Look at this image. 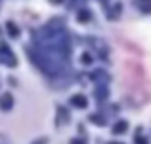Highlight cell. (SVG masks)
Listing matches in <instances>:
<instances>
[{
	"label": "cell",
	"mask_w": 151,
	"mask_h": 144,
	"mask_svg": "<svg viewBox=\"0 0 151 144\" xmlns=\"http://www.w3.org/2000/svg\"><path fill=\"white\" fill-rule=\"evenodd\" d=\"M31 60L48 75H58L69 62V35L59 23H50L35 50L29 52Z\"/></svg>",
	"instance_id": "obj_1"
},
{
	"label": "cell",
	"mask_w": 151,
	"mask_h": 144,
	"mask_svg": "<svg viewBox=\"0 0 151 144\" xmlns=\"http://www.w3.org/2000/svg\"><path fill=\"white\" fill-rule=\"evenodd\" d=\"M0 62L8 67H15L17 65V58L14 56V52L10 50L8 44H0Z\"/></svg>",
	"instance_id": "obj_2"
},
{
	"label": "cell",
	"mask_w": 151,
	"mask_h": 144,
	"mask_svg": "<svg viewBox=\"0 0 151 144\" xmlns=\"http://www.w3.org/2000/svg\"><path fill=\"white\" fill-rule=\"evenodd\" d=\"M12 108H14V96H12L10 92H4L2 96H0V110L10 111Z\"/></svg>",
	"instance_id": "obj_3"
},
{
	"label": "cell",
	"mask_w": 151,
	"mask_h": 144,
	"mask_svg": "<svg viewBox=\"0 0 151 144\" xmlns=\"http://www.w3.org/2000/svg\"><path fill=\"white\" fill-rule=\"evenodd\" d=\"M71 104H73L75 108H86L88 106V102H86V98L82 94H75L73 98H71Z\"/></svg>",
	"instance_id": "obj_4"
},
{
	"label": "cell",
	"mask_w": 151,
	"mask_h": 144,
	"mask_svg": "<svg viewBox=\"0 0 151 144\" xmlns=\"http://www.w3.org/2000/svg\"><path fill=\"white\" fill-rule=\"evenodd\" d=\"M134 2L144 14H151V0H134Z\"/></svg>",
	"instance_id": "obj_5"
},
{
	"label": "cell",
	"mask_w": 151,
	"mask_h": 144,
	"mask_svg": "<svg viewBox=\"0 0 151 144\" xmlns=\"http://www.w3.org/2000/svg\"><path fill=\"white\" fill-rule=\"evenodd\" d=\"M126 129H128V123L126 121H119V123H115L113 133L115 135H122V133H126Z\"/></svg>",
	"instance_id": "obj_6"
},
{
	"label": "cell",
	"mask_w": 151,
	"mask_h": 144,
	"mask_svg": "<svg viewBox=\"0 0 151 144\" xmlns=\"http://www.w3.org/2000/svg\"><path fill=\"white\" fill-rule=\"evenodd\" d=\"M77 17H78V21H82V23H86V21H90V12L88 10H78V14H77Z\"/></svg>",
	"instance_id": "obj_7"
},
{
	"label": "cell",
	"mask_w": 151,
	"mask_h": 144,
	"mask_svg": "<svg viewBox=\"0 0 151 144\" xmlns=\"http://www.w3.org/2000/svg\"><path fill=\"white\" fill-rule=\"evenodd\" d=\"M6 27H8V33H10V37H17V35H19V29L15 27V23L8 21V23H6Z\"/></svg>",
	"instance_id": "obj_8"
},
{
	"label": "cell",
	"mask_w": 151,
	"mask_h": 144,
	"mask_svg": "<svg viewBox=\"0 0 151 144\" xmlns=\"http://www.w3.org/2000/svg\"><path fill=\"white\" fill-rule=\"evenodd\" d=\"M90 121H94V123H98V125H103V119L100 117V115H90Z\"/></svg>",
	"instance_id": "obj_9"
},
{
	"label": "cell",
	"mask_w": 151,
	"mask_h": 144,
	"mask_svg": "<svg viewBox=\"0 0 151 144\" xmlns=\"http://www.w3.org/2000/svg\"><path fill=\"white\" fill-rule=\"evenodd\" d=\"M134 142H136V144H147V140H145L144 137H140V133L136 135V138H134Z\"/></svg>",
	"instance_id": "obj_10"
},
{
	"label": "cell",
	"mask_w": 151,
	"mask_h": 144,
	"mask_svg": "<svg viewBox=\"0 0 151 144\" xmlns=\"http://www.w3.org/2000/svg\"><path fill=\"white\" fill-rule=\"evenodd\" d=\"M98 98H100V100L105 98V89H98Z\"/></svg>",
	"instance_id": "obj_11"
},
{
	"label": "cell",
	"mask_w": 151,
	"mask_h": 144,
	"mask_svg": "<svg viewBox=\"0 0 151 144\" xmlns=\"http://www.w3.org/2000/svg\"><path fill=\"white\" fill-rule=\"evenodd\" d=\"M82 62H84V63H90V62H92V58H90V54H84V56H82Z\"/></svg>",
	"instance_id": "obj_12"
},
{
	"label": "cell",
	"mask_w": 151,
	"mask_h": 144,
	"mask_svg": "<svg viewBox=\"0 0 151 144\" xmlns=\"http://www.w3.org/2000/svg\"><path fill=\"white\" fill-rule=\"evenodd\" d=\"M50 2H52V4H61L63 0H50Z\"/></svg>",
	"instance_id": "obj_13"
},
{
	"label": "cell",
	"mask_w": 151,
	"mask_h": 144,
	"mask_svg": "<svg viewBox=\"0 0 151 144\" xmlns=\"http://www.w3.org/2000/svg\"><path fill=\"white\" fill-rule=\"evenodd\" d=\"M33 144H46V140H37V142H33Z\"/></svg>",
	"instance_id": "obj_14"
},
{
	"label": "cell",
	"mask_w": 151,
	"mask_h": 144,
	"mask_svg": "<svg viewBox=\"0 0 151 144\" xmlns=\"http://www.w3.org/2000/svg\"><path fill=\"white\" fill-rule=\"evenodd\" d=\"M73 144H84L82 140H73Z\"/></svg>",
	"instance_id": "obj_15"
},
{
	"label": "cell",
	"mask_w": 151,
	"mask_h": 144,
	"mask_svg": "<svg viewBox=\"0 0 151 144\" xmlns=\"http://www.w3.org/2000/svg\"><path fill=\"white\" fill-rule=\"evenodd\" d=\"M111 144H121V142H111Z\"/></svg>",
	"instance_id": "obj_16"
}]
</instances>
